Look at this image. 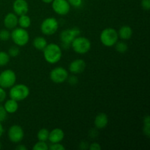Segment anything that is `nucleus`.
<instances>
[{
	"label": "nucleus",
	"mask_w": 150,
	"mask_h": 150,
	"mask_svg": "<svg viewBox=\"0 0 150 150\" xmlns=\"http://www.w3.org/2000/svg\"><path fill=\"white\" fill-rule=\"evenodd\" d=\"M16 150H26V149H27V148H26V146H25L24 145L19 144V145H18L17 146H16Z\"/></svg>",
	"instance_id": "obj_35"
},
{
	"label": "nucleus",
	"mask_w": 150,
	"mask_h": 150,
	"mask_svg": "<svg viewBox=\"0 0 150 150\" xmlns=\"http://www.w3.org/2000/svg\"><path fill=\"white\" fill-rule=\"evenodd\" d=\"M1 142H0V149H1Z\"/></svg>",
	"instance_id": "obj_38"
},
{
	"label": "nucleus",
	"mask_w": 150,
	"mask_h": 150,
	"mask_svg": "<svg viewBox=\"0 0 150 150\" xmlns=\"http://www.w3.org/2000/svg\"><path fill=\"white\" fill-rule=\"evenodd\" d=\"M64 133L62 129L54 128V130L49 132L48 140L51 143H59L64 139Z\"/></svg>",
	"instance_id": "obj_15"
},
{
	"label": "nucleus",
	"mask_w": 150,
	"mask_h": 150,
	"mask_svg": "<svg viewBox=\"0 0 150 150\" xmlns=\"http://www.w3.org/2000/svg\"><path fill=\"white\" fill-rule=\"evenodd\" d=\"M67 80H68L69 83L71 85H76L78 83V78L74 75L71 76H68Z\"/></svg>",
	"instance_id": "obj_32"
},
{
	"label": "nucleus",
	"mask_w": 150,
	"mask_h": 150,
	"mask_svg": "<svg viewBox=\"0 0 150 150\" xmlns=\"http://www.w3.org/2000/svg\"><path fill=\"white\" fill-rule=\"evenodd\" d=\"M88 149L89 150H100L101 146L98 143H97V142H94V143L91 144L89 145Z\"/></svg>",
	"instance_id": "obj_34"
},
{
	"label": "nucleus",
	"mask_w": 150,
	"mask_h": 150,
	"mask_svg": "<svg viewBox=\"0 0 150 150\" xmlns=\"http://www.w3.org/2000/svg\"><path fill=\"white\" fill-rule=\"evenodd\" d=\"M73 51L79 54H85L91 48V42L85 37L78 36L73 40L70 44Z\"/></svg>",
	"instance_id": "obj_4"
},
{
	"label": "nucleus",
	"mask_w": 150,
	"mask_h": 150,
	"mask_svg": "<svg viewBox=\"0 0 150 150\" xmlns=\"http://www.w3.org/2000/svg\"><path fill=\"white\" fill-rule=\"evenodd\" d=\"M10 59V57L7 53L0 51V67L7 65Z\"/></svg>",
	"instance_id": "obj_23"
},
{
	"label": "nucleus",
	"mask_w": 150,
	"mask_h": 150,
	"mask_svg": "<svg viewBox=\"0 0 150 150\" xmlns=\"http://www.w3.org/2000/svg\"><path fill=\"white\" fill-rule=\"evenodd\" d=\"M33 150H48L49 149V146L45 142H41V141H38L34 146L32 147Z\"/></svg>",
	"instance_id": "obj_24"
},
{
	"label": "nucleus",
	"mask_w": 150,
	"mask_h": 150,
	"mask_svg": "<svg viewBox=\"0 0 150 150\" xmlns=\"http://www.w3.org/2000/svg\"><path fill=\"white\" fill-rule=\"evenodd\" d=\"M10 38L15 44L18 46H24L29 42V35L26 29L15 28L10 33Z\"/></svg>",
	"instance_id": "obj_5"
},
{
	"label": "nucleus",
	"mask_w": 150,
	"mask_h": 150,
	"mask_svg": "<svg viewBox=\"0 0 150 150\" xmlns=\"http://www.w3.org/2000/svg\"><path fill=\"white\" fill-rule=\"evenodd\" d=\"M68 78V72L62 67H57L50 73V79L54 83H62L66 81Z\"/></svg>",
	"instance_id": "obj_9"
},
{
	"label": "nucleus",
	"mask_w": 150,
	"mask_h": 150,
	"mask_svg": "<svg viewBox=\"0 0 150 150\" xmlns=\"http://www.w3.org/2000/svg\"><path fill=\"white\" fill-rule=\"evenodd\" d=\"M6 97H7V93H6L5 90L4 89V88L0 86V103L4 102V100L6 99Z\"/></svg>",
	"instance_id": "obj_33"
},
{
	"label": "nucleus",
	"mask_w": 150,
	"mask_h": 150,
	"mask_svg": "<svg viewBox=\"0 0 150 150\" xmlns=\"http://www.w3.org/2000/svg\"><path fill=\"white\" fill-rule=\"evenodd\" d=\"M42 51L45 60L49 64H53L57 63L61 59L62 56V51L60 46L54 42L47 44Z\"/></svg>",
	"instance_id": "obj_1"
},
{
	"label": "nucleus",
	"mask_w": 150,
	"mask_h": 150,
	"mask_svg": "<svg viewBox=\"0 0 150 150\" xmlns=\"http://www.w3.org/2000/svg\"><path fill=\"white\" fill-rule=\"evenodd\" d=\"M70 6L74 7H80L83 4V0H67Z\"/></svg>",
	"instance_id": "obj_30"
},
{
	"label": "nucleus",
	"mask_w": 150,
	"mask_h": 150,
	"mask_svg": "<svg viewBox=\"0 0 150 150\" xmlns=\"http://www.w3.org/2000/svg\"><path fill=\"white\" fill-rule=\"evenodd\" d=\"M59 28V22L55 18H47L42 21L40 25V30L45 35H53L57 32Z\"/></svg>",
	"instance_id": "obj_7"
},
{
	"label": "nucleus",
	"mask_w": 150,
	"mask_h": 150,
	"mask_svg": "<svg viewBox=\"0 0 150 150\" xmlns=\"http://www.w3.org/2000/svg\"><path fill=\"white\" fill-rule=\"evenodd\" d=\"M17 15L13 13H9L4 18V25L7 29H13L18 25Z\"/></svg>",
	"instance_id": "obj_14"
},
{
	"label": "nucleus",
	"mask_w": 150,
	"mask_h": 150,
	"mask_svg": "<svg viewBox=\"0 0 150 150\" xmlns=\"http://www.w3.org/2000/svg\"><path fill=\"white\" fill-rule=\"evenodd\" d=\"M18 24L20 26V27L23 29H27L31 25V18L26 14L20 16L18 20Z\"/></svg>",
	"instance_id": "obj_20"
},
{
	"label": "nucleus",
	"mask_w": 150,
	"mask_h": 150,
	"mask_svg": "<svg viewBox=\"0 0 150 150\" xmlns=\"http://www.w3.org/2000/svg\"><path fill=\"white\" fill-rule=\"evenodd\" d=\"M30 91L26 85L23 83L14 84L10 87V98L16 101H22L26 99L29 95Z\"/></svg>",
	"instance_id": "obj_3"
},
{
	"label": "nucleus",
	"mask_w": 150,
	"mask_h": 150,
	"mask_svg": "<svg viewBox=\"0 0 150 150\" xmlns=\"http://www.w3.org/2000/svg\"><path fill=\"white\" fill-rule=\"evenodd\" d=\"M8 139L13 143H19L21 142L24 136V132L23 128L18 125H12L9 128L7 133Z\"/></svg>",
	"instance_id": "obj_10"
},
{
	"label": "nucleus",
	"mask_w": 150,
	"mask_h": 150,
	"mask_svg": "<svg viewBox=\"0 0 150 150\" xmlns=\"http://www.w3.org/2000/svg\"><path fill=\"white\" fill-rule=\"evenodd\" d=\"M3 133H4V128H3L2 125H1V122H0V137L2 136Z\"/></svg>",
	"instance_id": "obj_36"
},
{
	"label": "nucleus",
	"mask_w": 150,
	"mask_h": 150,
	"mask_svg": "<svg viewBox=\"0 0 150 150\" xmlns=\"http://www.w3.org/2000/svg\"><path fill=\"white\" fill-rule=\"evenodd\" d=\"M144 133L146 136H150V119L149 116H146L144 120Z\"/></svg>",
	"instance_id": "obj_25"
},
{
	"label": "nucleus",
	"mask_w": 150,
	"mask_h": 150,
	"mask_svg": "<svg viewBox=\"0 0 150 150\" xmlns=\"http://www.w3.org/2000/svg\"><path fill=\"white\" fill-rule=\"evenodd\" d=\"M4 108L8 114H14L18 109V101L10 98V100L6 101L5 103H4Z\"/></svg>",
	"instance_id": "obj_18"
},
{
	"label": "nucleus",
	"mask_w": 150,
	"mask_h": 150,
	"mask_svg": "<svg viewBox=\"0 0 150 150\" xmlns=\"http://www.w3.org/2000/svg\"><path fill=\"white\" fill-rule=\"evenodd\" d=\"M119 36L117 30L113 28H106L101 32L100 35V42L104 46L112 47L118 41Z\"/></svg>",
	"instance_id": "obj_2"
},
{
	"label": "nucleus",
	"mask_w": 150,
	"mask_h": 150,
	"mask_svg": "<svg viewBox=\"0 0 150 150\" xmlns=\"http://www.w3.org/2000/svg\"><path fill=\"white\" fill-rule=\"evenodd\" d=\"M48 136H49V131L45 128L40 130L37 134L38 141H41V142H46L47 140H48Z\"/></svg>",
	"instance_id": "obj_21"
},
{
	"label": "nucleus",
	"mask_w": 150,
	"mask_h": 150,
	"mask_svg": "<svg viewBox=\"0 0 150 150\" xmlns=\"http://www.w3.org/2000/svg\"><path fill=\"white\" fill-rule=\"evenodd\" d=\"M47 44L48 42L43 37H36L33 40V46L38 51H42Z\"/></svg>",
	"instance_id": "obj_19"
},
{
	"label": "nucleus",
	"mask_w": 150,
	"mask_h": 150,
	"mask_svg": "<svg viewBox=\"0 0 150 150\" xmlns=\"http://www.w3.org/2000/svg\"><path fill=\"white\" fill-rule=\"evenodd\" d=\"M81 30L78 27H73L71 29H64L60 33L59 38L64 48L70 46V44L76 37L79 36Z\"/></svg>",
	"instance_id": "obj_6"
},
{
	"label": "nucleus",
	"mask_w": 150,
	"mask_h": 150,
	"mask_svg": "<svg viewBox=\"0 0 150 150\" xmlns=\"http://www.w3.org/2000/svg\"><path fill=\"white\" fill-rule=\"evenodd\" d=\"M95 126L98 129H103L107 126L108 123V117L105 113H99L95 117Z\"/></svg>",
	"instance_id": "obj_16"
},
{
	"label": "nucleus",
	"mask_w": 150,
	"mask_h": 150,
	"mask_svg": "<svg viewBox=\"0 0 150 150\" xmlns=\"http://www.w3.org/2000/svg\"><path fill=\"white\" fill-rule=\"evenodd\" d=\"M118 32L119 38L124 40L130 39L133 35V29L130 26H127V25H124L122 26L119 32Z\"/></svg>",
	"instance_id": "obj_17"
},
{
	"label": "nucleus",
	"mask_w": 150,
	"mask_h": 150,
	"mask_svg": "<svg viewBox=\"0 0 150 150\" xmlns=\"http://www.w3.org/2000/svg\"><path fill=\"white\" fill-rule=\"evenodd\" d=\"M7 112L6 110L4 109V106L0 105V122H4L7 119Z\"/></svg>",
	"instance_id": "obj_28"
},
{
	"label": "nucleus",
	"mask_w": 150,
	"mask_h": 150,
	"mask_svg": "<svg viewBox=\"0 0 150 150\" xmlns=\"http://www.w3.org/2000/svg\"><path fill=\"white\" fill-rule=\"evenodd\" d=\"M10 38V32L7 29L0 31V40L7 41Z\"/></svg>",
	"instance_id": "obj_27"
},
{
	"label": "nucleus",
	"mask_w": 150,
	"mask_h": 150,
	"mask_svg": "<svg viewBox=\"0 0 150 150\" xmlns=\"http://www.w3.org/2000/svg\"><path fill=\"white\" fill-rule=\"evenodd\" d=\"M13 9L17 16L25 15L29 11V4L26 0H15L13 4Z\"/></svg>",
	"instance_id": "obj_12"
},
{
	"label": "nucleus",
	"mask_w": 150,
	"mask_h": 150,
	"mask_svg": "<svg viewBox=\"0 0 150 150\" xmlns=\"http://www.w3.org/2000/svg\"><path fill=\"white\" fill-rule=\"evenodd\" d=\"M7 54H9L10 57H16L19 55L20 54V50L18 48V46H12L9 48L8 53Z\"/></svg>",
	"instance_id": "obj_26"
},
{
	"label": "nucleus",
	"mask_w": 150,
	"mask_h": 150,
	"mask_svg": "<svg viewBox=\"0 0 150 150\" xmlns=\"http://www.w3.org/2000/svg\"><path fill=\"white\" fill-rule=\"evenodd\" d=\"M141 5L144 10L148 11L150 9V0H142Z\"/></svg>",
	"instance_id": "obj_31"
},
{
	"label": "nucleus",
	"mask_w": 150,
	"mask_h": 150,
	"mask_svg": "<svg viewBox=\"0 0 150 150\" xmlns=\"http://www.w3.org/2000/svg\"><path fill=\"white\" fill-rule=\"evenodd\" d=\"M16 75L12 70H5L0 73V86L4 89L10 88L16 83Z\"/></svg>",
	"instance_id": "obj_8"
},
{
	"label": "nucleus",
	"mask_w": 150,
	"mask_h": 150,
	"mask_svg": "<svg viewBox=\"0 0 150 150\" xmlns=\"http://www.w3.org/2000/svg\"><path fill=\"white\" fill-rule=\"evenodd\" d=\"M51 150H65V147L60 143H53L49 146Z\"/></svg>",
	"instance_id": "obj_29"
},
{
	"label": "nucleus",
	"mask_w": 150,
	"mask_h": 150,
	"mask_svg": "<svg viewBox=\"0 0 150 150\" xmlns=\"http://www.w3.org/2000/svg\"><path fill=\"white\" fill-rule=\"evenodd\" d=\"M114 45H115L116 50H117V52L120 53V54H124L128 49V46H127V43H125L123 41H120V42L117 41Z\"/></svg>",
	"instance_id": "obj_22"
},
{
	"label": "nucleus",
	"mask_w": 150,
	"mask_h": 150,
	"mask_svg": "<svg viewBox=\"0 0 150 150\" xmlns=\"http://www.w3.org/2000/svg\"><path fill=\"white\" fill-rule=\"evenodd\" d=\"M52 9L57 14L65 16L70 12V5L67 0H53Z\"/></svg>",
	"instance_id": "obj_11"
},
{
	"label": "nucleus",
	"mask_w": 150,
	"mask_h": 150,
	"mask_svg": "<svg viewBox=\"0 0 150 150\" xmlns=\"http://www.w3.org/2000/svg\"><path fill=\"white\" fill-rule=\"evenodd\" d=\"M86 68V62L83 59H78L72 62L69 65V70L73 74H79L84 71Z\"/></svg>",
	"instance_id": "obj_13"
},
{
	"label": "nucleus",
	"mask_w": 150,
	"mask_h": 150,
	"mask_svg": "<svg viewBox=\"0 0 150 150\" xmlns=\"http://www.w3.org/2000/svg\"><path fill=\"white\" fill-rule=\"evenodd\" d=\"M42 2L45 3V4H50L53 1V0H42Z\"/></svg>",
	"instance_id": "obj_37"
}]
</instances>
